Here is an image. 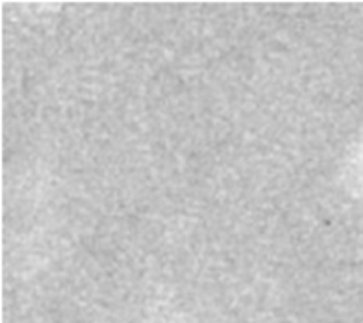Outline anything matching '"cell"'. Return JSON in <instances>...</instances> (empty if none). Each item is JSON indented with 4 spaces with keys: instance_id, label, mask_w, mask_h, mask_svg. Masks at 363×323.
Wrapping results in <instances>:
<instances>
[]
</instances>
